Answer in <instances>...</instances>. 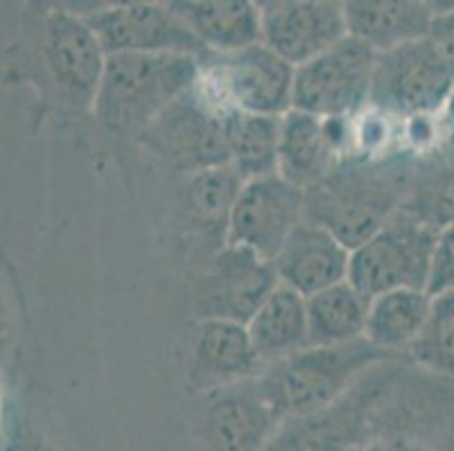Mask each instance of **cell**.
<instances>
[{
  "instance_id": "cell-1",
  "label": "cell",
  "mask_w": 454,
  "mask_h": 451,
  "mask_svg": "<svg viewBox=\"0 0 454 451\" xmlns=\"http://www.w3.org/2000/svg\"><path fill=\"white\" fill-rule=\"evenodd\" d=\"M414 185L404 163H348L305 190V219L328 229L350 253L403 208Z\"/></svg>"
},
{
  "instance_id": "cell-2",
  "label": "cell",
  "mask_w": 454,
  "mask_h": 451,
  "mask_svg": "<svg viewBox=\"0 0 454 451\" xmlns=\"http://www.w3.org/2000/svg\"><path fill=\"white\" fill-rule=\"evenodd\" d=\"M200 77L201 59L192 55L106 57L93 113L115 134L140 136Z\"/></svg>"
},
{
  "instance_id": "cell-3",
  "label": "cell",
  "mask_w": 454,
  "mask_h": 451,
  "mask_svg": "<svg viewBox=\"0 0 454 451\" xmlns=\"http://www.w3.org/2000/svg\"><path fill=\"white\" fill-rule=\"evenodd\" d=\"M395 359L398 354L380 350L364 337L341 346L305 347L292 357L270 363L258 382L283 422L330 407L366 372Z\"/></svg>"
},
{
  "instance_id": "cell-4",
  "label": "cell",
  "mask_w": 454,
  "mask_h": 451,
  "mask_svg": "<svg viewBox=\"0 0 454 451\" xmlns=\"http://www.w3.org/2000/svg\"><path fill=\"white\" fill-rule=\"evenodd\" d=\"M439 229L400 208L382 230L350 253L348 283L366 300L398 289L427 292Z\"/></svg>"
},
{
  "instance_id": "cell-5",
  "label": "cell",
  "mask_w": 454,
  "mask_h": 451,
  "mask_svg": "<svg viewBox=\"0 0 454 451\" xmlns=\"http://www.w3.org/2000/svg\"><path fill=\"white\" fill-rule=\"evenodd\" d=\"M36 59L48 89L61 106L75 113H93L105 74L106 55L100 41L80 14L51 10L41 16Z\"/></svg>"
},
{
  "instance_id": "cell-6",
  "label": "cell",
  "mask_w": 454,
  "mask_h": 451,
  "mask_svg": "<svg viewBox=\"0 0 454 451\" xmlns=\"http://www.w3.org/2000/svg\"><path fill=\"white\" fill-rule=\"evenodd\" d=\"M454 95V64L432 36L378 55L369 102L382 111L425 115Z\"/></svg>"
},
{
  "instance_id": "cell-7",
  "label": "cell",
  "mask_w": 454,
  "mask_h": 451,
  "mask_svg": "<svg viewBox=\"0 0 454 451\" xmlns=\"http://www.w3.org/2000/svg\"><path fill=\"white\" fill-rule=\"evenodd\" d=\"M391 379V362L380 363L330 407L280 422L267 451H350L373 440L369 436L371 413Z\"/></svg>"
},
{
  "instance_id": "cell-8",
  "label": "cell",
  "mask_w": 454,
  "mask_h": 451,
  "mask_svg": "<svg viewBox=\"0 0 454 451\" xmlns=\"http://www.w3.org/2000/svg\"><path fill=\"white\" fill-rule=\"evenodd\" d=\"M201 73L224 99V109L278 118L292 111L296 68L265 43L224 55L210 52L201 57Z\"/></svg>"
},
{
  "instance_id": "cell-9",
  "label": "cell",
  "mask_w": 454,
  "mask_h": 451,
  "mask_svg": "<svg viewBox=\"0 0 454 451\" xmlns=\"http://www.w3.org/2000/svg\"><path fill=\"white\" fill-rule=\"evenodd\" d=\"M138 138L185 176L231 165L224 109H215L206 102L197 93V86L176 99Z\"/></svg>"
},
{
  "instance_id": "cell-10",
  "label": "cell",
  "mask_w": 454,
  "mask_h": 451,
  "mask_svg": "<svg viewBox=\"0 0 454 451\" xmlns=\"http://www.w3.org/2000/svg\"><path fill=\"white\" fill-rule=\"evenodd\" d=\"M378 52L346 36L317 59L299 66L294 74L292 109L321 120L355 113L371 97Z\"/></svg>"
},
{
  "instance_id": "cell-11",
  "label": "cell",
  "mask_w": 454,
  "mask_h": 451,
  "mask_svg": "<svg viewBox=\"0 0 454 451\" xmlns=\"http://www.w3.org/2000/svg\"><path fill=\"white\" fill-rule=\"evenodd\" d=\"M114 55H210L170 3H114L80 14Z\"/></svg>"
},
{
  "instance_id": "cell-12",
  "label": "cell",
  "mask_w": 454,
  "mask_h": 451,
  "mask_svg": "<svg viewBox=\"0 0 454 451\" xmlns=\"http://www.w3.org/2000/svg\"><path fill=\"white\" fill-rule=\"evenodd\" d=\"M303 219L305 190L285 181L280 174L247 181L231 213L226 246L247 248L274 262Z\"/></svg>"
},
{
  "instance_id": "cell-13",
  "label": "cell",
  "mask_w": 454,
  "mask_h": 451,
  "mask_svg": "<svg viewBox=\"0 0 454 451\" xmlns=\"http://www.w3.org/2000/svg\"><path fill=\"white\" fill-rule=\"evenodd\" d=\"M278 284L274 262L247 248L222 246L197 284L195 316L249 325Z\"/></svg>"
},
{
  "instance_id": "cell-14",
  "label": "cell",
  "mask_w": 454,
  "mask_h": 451,
  "mask_svg": "<svg viewBox=\"0 0 454 451\" xmlns=\"http://www.w3.org/2000/svg\"><path fill=\"white\" fill-rule=\"evenodd\" d=\"M260 10L262 43L294 68L348 36L344 3L337 0H267Z\"/></svg>"
},
{
  "instance_id": "cell-15",
  "label": "cell",
  "mask_w": 454,
  "mask_h": 451,
  "mask_svg": "<svg viewBox=\"0 0 454 451\" xmlns=\"http://www.w3.org/2000/svg\"><path fill=\"white\" fill-rule=\"evenodd\" d=\"M280 417L258 379L206 395L204 438L210 451H267Z\"/></svg>"
},
{
  "instance_id": "cell-16",
  "label": "cell",
  "mask_w": 454,
  "mask_h": 451,
  "mask_svg": "<svg viewBox=\"0 0 454 451\" xmlns=\"http://www.w3.org/2000/svg\"><path fill=\"white\" fill-rule=\"evenodd\" d=\"M265 368L251 343L247 325L200 321L188 366V384L192 391L208 395L217 388L258 379Z\"/></svg>"
},
{
  "instance_id": "cell-17",
  "label": "cell",
  "mask_w": 454,
  "mask_h": 451,
  "mask_svg": "<svg viewBox=\"0 0 454 451\" xmlns=\"http://www.w3.org/2000/svg\"><path fill=\"white\" fill-rule=\"evenodd\" d=\"M280 284L309 298L346 283L350 251L319 223L303 219L274 260Z\"/></svg>"
},
{
  "instance_id": "cell-18",
  "label": "cell",
  "mask_w": 454,
  "mask_h": 451,
  "mask_svg": "<svg viewBox=\"0 0 454 451\" xmlns=\"http://www.w3.org/2000/svg\"><path fill=\"white\" fill-rule=\"evenodd\" d=\"M344 12L348 36L373 48L378 55L427 39L436 19L425 0H348Z\"/></svg>"
},
{
  "instance_id": "cell-19",
  "label": "cell",
  "mask_w": 454,
  "mask_h": 451,
  "mask_svg": "<svg viewBox=\"0 0 454 451\" xmlns=\"http://www.w3.org/2000/svg\"><path fill=\"white\" fill-rule=\"evenodd\" d=\"M172 10L185 20L208 52H235L262 43V10L251 0H179Z\"/></svg>"
},
{
  "instance_id": "cell-20",
  "label": "cell",
  "mask_w": 454,
  "mask_h": 451,
  "mask_svg": "<svg viewBox=\"0 0 454 451\" xmlns=\"http://www.w3.org/2000/svg\"><path fill=\"white\" fill-rule=\"evenodd\" d=\"M330 120L292 109L283 115L278 147V174L301 190L315 188L328 176L334 165V136Z\"/></svg>"
},
{
  "instance_id": "cell-21",
  "label": "cell",
  "mask_w": 454,
  "mask_h": 451,
  "mask_svg": "<svg viewBox=\"0 0 454 451\" xmlns=\"http://www.w3.org/2000/svg\"><path fill=\"white\" fill-rule=\"evenodd\" d=\"M247 330H249L251 343L260 362L265 366L301 353L309 341L305 296L285 284H278L276 292L258 309V314L251 318Z\"/></svg>"
},
{
  "instance_id": "cell-22",
  "label": "cell",
  "mask_w": 454,
  "mask_h": 451,
  "mask_svg": "<svg viewBox=\"0 0 454 451\" xmlns=\"http://www.w3.org/2000/svg\"><path fill=\"white\" fill-rule=\"evenodd\" d=\"M278 115H255L238 109H224L226 144L231 165L245 181L278 174L280 147Z\"/></svg>"
},
{
  "instance_id": "cell-23",
  "label": "cell",
  "mask_w": 454,
  "mask_h": 451,
  "mask_svg": "<svg viewBox=\"0 0 454 451\" xmlns=\"http://www.w3.org/2000/svg\"><path fill=\"white\" fill-rule=\"evenodd\" d=\"M432 309V296L416 289H398L371 300L366 334L373 346L398 354L410 350L423 332Z\"/></svg>"
},
{
  "instance_id": "cell-24",
  "label": "cell",
  "mask_w": 454,
  "mask_h": 451,
  "mask_svg": "<svg viewBox=\"0 0 454 451\" xmlns=\"http://www.w3.org/2000/svg\"><path fill=\"white\" fill-rule=\"evenodd\" d=\"M305 303L309 325L308 347L341 346L364 338L371 303L348 280L305 298Z\"/></svg>"
},
{
  "instance_id": "cell-25",
  "label": "cell",
  "mask_w": 454,
  "mask_h": 451,
  "mask_svg": "<svg viewBox=\"0 0 454 451\" xmlns=\"http://www.w3.org/2000/svg\"><path fill=\"white\" fill-rule=\"evenodd\" d=\"M247 181L233 165L206 169V172L188 176L185 183V213L197 226H204L208 235H222L226 242L229 219L233 206L240 197Z\"/></svg>"
},
{
  "instance_id": "cell-26",
  "label": "cell",
  "mask_w": 454,
  "mask_h": 451,
  "mask_svg": "<svg viewBox=\"0 0 454 451\" xmlns=\"http://www.w3.org/2000/svg\"><path fill=\"white\" fill-rule=\"evenodd\" d=\"M407 357L416 366L454 382V292L432 298L427 323Z\"/></svg>"
},
{
  "instance_id": "cell-27",
  "label": "cell",
  "mask_w": 454,
  "mask_h": 451,
  "mask_svg": "<svg viewBox=\"0 0 454 451\" xmlns=\"http://www.w3.org/2000/svg\"><path fill=\"white\" fill-rule=\"evenodd\" d=\"M403 210L419 217L420 222L443 230L454 223V160L441 165L434 172L423 174L411 185L410 197L404 198Z\"/></svg>"
},
{
  "instance_id": "cell-28",
  "label": "cell",
  "mask_w": 454,
  "mask_h": 451,
  "mask_svg": "<svg viewBox=\"0 0 454 451\" xmlns=\"http://www.w3.org/2000/svg\"><path fill=\"white\" fill-rule=\"evenodd\" d=\"M448 292H454V223L439 233L427 283V293L432 298Z\"/></svg>"
},
{
  "instance_id": "cell-29",
  "label": "cell",
  "mask_w": 454,
  "mask_h": 451,
  "mask_svg": "<svg viewBox=\"0 0 454 451\" xmlns=\"http://www.w3.org/2000/svg\"><path fill=\"white\" fill-rule=\"evenodd\" d=\"M432 39L443 48L445 55L452 59L454 64V12L443 16H436L434 25H432Z\"/></svg>"
},
{
  "instance_id": "cell-30",
  "label": "cell",
  "mask_w": 454,
  "mask_h": 451,
  "mask_svg": "<svg viewBox=\"0 0 454 451\" xmlns=\"http://www.w3.org/2000/svg\"><path fill=\"white\" fill-rule=\"evenodd\" d=\"M382 447H385V451H434L427 442L419 440L414 436H407V433L387 438V440H382Z\"/></svg>"
},
{
  "instance_id": "cell-31",
  "label": "cell",
  "mask_w": 454,
  "mask_h": 451,
  "mask_svg": "<svg viewBox=\"0 0 454 451\" xmlns=\"http://www.w3.org/2000/svg\"><path fill=\"white\" fill-rule=\"evenodd\" d=\"M350 451H385V447H382V440H369V442H364V445H357V447H353V449Z\"/></svg>"
},
{
  "instance_id": "cell-32",
  "label": "cell",
  "mask_w": 454,
  "mask_h": 451,
  "mask_svg": "<svg viewBox=\"0 0 454 451\" xmlns=\"http://www.w3.org/2000/svg\"><path fill=\"white\" fill-rule=\"evenodd\" d=\"M450 451H454V438H452V442H450Z\"/></svg>"
}]
</instances>
